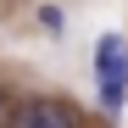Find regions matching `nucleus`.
Instances as JSON below:
<instances>
[{
  "mask_svg": "<svg viewBox=\"0 0 128 128\" xmlns=\"http://www.w3.org/2000/svg\"><path fill=\"white\" fill-rule=\"evenodd\" d=\"M6 128H78V117L61 100H22V106H11Z\"/></svg>",
  "mask_w": 128,
  "mask_h": 128,
  "instance_id": "nucleus-1",
  "label": "nucleus"
},
{
  "mask_svg": "<svg viewBox=\"0 0 128 128\" xmlns=\"http://www.w3.org/2000/svg\"><path fill=\"white\" fill-rule=\"evenodd\" d=\"M95 78H128V45H122V34H100V45H95Z\"/></svg>",
  "mask_w": 128,
  "mask_h": 128,
  "instance_id": "nucleus-2",
  "label": "nucleus"
},
{
  "mask_svg": "<svg viewBox=\"0 0 128 128\" xmlns=\"http://www.w3.org/2000/svg\"><path fill=\"white\" fill-rule=\"evenodd\" d=\"M122 106H128V78H100V112L117 117Z\"/></svg>",
  "mask_w": 128,
  "mask_h": 128,
  "instance_id": "nucleus-3",
  "label": "nucleus"
},
{
  "mask_svg": "<svg viewBox=\"0 0 128 128\" xmlns=\"http://www.w3.org/2000/svg\"><path fill=\"white\" fill-rule=\"evenodd\" d=\"M39 28H45V34H61V6H39Z\"/></svg>",
  "mask_w": 128,
  "mask_h": 128,
  "instance_id": "nucleus-4",
  "label": "nucleus"
},
{
  "mask_svg": "<svg viewBox=\"0 0 128 128\" xmlns=\"http://www.w3.org/2000/svg\"><path fill=\"white\" fill-rule=\"evenodd\" d=\"M6 122H11V100L0 95V128H6Z\"/></svg>",
  "mask_w": 128,
  "mask_h": 128,
  "instance_id": "nucleus-5",
  "label": "nucleus"
}]
</instances>
